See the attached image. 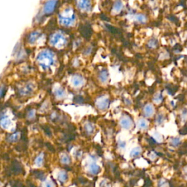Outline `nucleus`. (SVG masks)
<instances>
[{"instance_id": "nucleus-18", "label": "nucleus", "mask_w": 187, "mask_h": 187, "mask_svg": "<svg viewBox=\"0 0 187 187\" xmlns=\"http://www.w3.org/2000/svg\"><path fill=\"white\" fill-rule=\"evenodd\" d=\"M138 126H139L140 129H146L148 127V124L145 119H140L138 122Z\"/></svg>"}, {"instance_id": "nucleus-10", "label": "nucleus", "mask_w": 187, "mask_h": 187, "mask_svg": "<svg viewBox=\"0 0 187 187\" xmlns=\"http://www.w3.org/2000/svg\"><path fill=\"white\" fill-rule=\"evenodd\" d=\"M154 112V108L151 104H148L144 108V114L147 117H151Z\"/></svg>"}, {"instance_id": "nucleus-8", "label": "nucleus", "mask_w": 187, "mask_h": 187, "mask_svg": "<svg viewBox=\"0 0 187 187\" xmlns=\"http://www.w3.org/2000/svg\"><path fill=\"white\" fill-rule=\"evenodd\" d=\"M89 172L92 175H96L100 171V167L95 162H92L89 164Z\"/></svg>"}, {"instance_id": "nucleus-22", "label": "nucleus", "mask_w": 187, "mask_h": 187, "mask_svg": "<svg viewBox=\"0 0 187 187\" xmlns=\"http://www.w3.org/2000/svg\"><path fill=\"white\" fill-rule=\"evenodd\" d=\"M164 121V116L162 114H159L156 118V123L157 124H162Z\"/></svg>"}, {"instance_id": "nucleus-2", "label": "nucleus", "mask_w": 187, "mask_h": 187, "mask_svg": "<svg viewBox=\"0 0 187 187\" xmlns=\"http://www.w3.org/2000/svg\"><path fill=\"white\" fill-rule=\"evenodd\" d=\"M60 23L65 27H70L75 21V15L71 8H67L59 15Z\"/></svg>"}, {"instance_id": "nucleus-9", "label": "nucleus", "mask_w": 187, "mask_h": 187, "mask_svg": "<svg viewBox=\"0 0 187 187\" xmlns=\"http://www.w3.org/2000/svg\"><path fill=\"white\" fill-rule=\"evenodd\" d=\"M83 78L81 75H74L73 78V83L75 86L76 87H79V86H81L83 84Z\"/></svg>"}, {"instance_id": "nucleus-17", "label": "nucleus", "mask_w": 187, "mask_h": 187, "mask_svg": "<svg viewBox=\"0 0 187 187\" xmlns=\"http://www.w3.org/2000/svg\"><path fill=\"white\" fill-rule=\"evenodd\" d=\"M61 162L63 164H69L71 162V159H70V156L67 155V154H63V155L61 156Z\"/></svg>"}, {"instance_id": "nucleus-27", "label": "nucleus", "mask_w": 187, "mask_h": 187, "mask_svg": "<svg viewBox=\"0 0 187 187\" xmlns=\"http://www.w3.org/2000/svg\"><path fill=\"white\" fill-rule=\"evenodd\" d=\"M118 146L121 148H124L126 146V142H123V141H118Z\"/></svg>"}, {"instance_id": "nucleus-20", "label": "nucleus", "mask_w": 187, "mask_h": 187, "mask_svg": "<svg viewBox=\"0 0 187 187\" xmlns=\"http://www.w3.org/2000/svg\"><path fill=\"white\" fill-rule=\"evenodd\" d=\"M135 20L140 23H145L146 21V17L143 14H138L135 16Z\"/></svg>"}, {"instance_id": "nucleus-5", "label": "nucleus", "mask_w": 187, "mask_h": 187, "mask_svg": "<svg viewBox=\"0 0 187 187\" xmlns=\"http://www.w3.org/2000/svg\"><path fill=\"white\" fill-rule=\"evenodd\" d=\"M108 105H109V99L108 98L105 97H101L99 98L96 102V106L99 110H105L108 108Z\"/></svg>"}, {"instance_id": "nucleus-13", "label": "nucleus", "mask_w": 187, "mask_h": 187, "mask_svg": "<svg viewBox=\"0 0 187 187\" xmlns=\"http://www.w3.org/2000/svg\"><path fill=\"white\" fill-rule=\"evenodd\" d=\"M142 152V150L140 147H136L133 148L130 152V156L131 157H137Z\"/></svg>"}, {"instance_id": "nucleus-21", "label": "nucleus", "mask_w": 187, "mask_h": 187, "mask_svg": "<svg viewBox=\"0 0 187 187\" xmlns=\"http://www.w3.org/2000/svg\"><path fill=\"white\" fill-rule=\"evenodd\" d=\"M39 37H40V33H39L38 32H33V33H32V35H30V37H29L30 42H32V43H33V42H35V40H37V39Z\"/></svg>"}, {"instance_id": "nucleus-11", "label": "nucleus", "mask_w": 187, "mask_h": 187, "mask_svg": "<svg viewBox=\"0 0 187 187\" xmlns=\"http://www.w3.org/2000/svg\"><path fill=\"white\" fill-rule=\"evenodd\" d=\"M58 179L59 180L60 182L61 183L66 182L68 179L67 173L64 170L60 171V172L58 173Z\"/></svg>"}, {"instance_id": "nucleus-3", "label": "nucleus", "mask_w": 187, "mask_h": 187, "mask_svg": "<svg viewBox=\"0 0 187 187\" xmlns=\"http://www.w3.org/2000/svg\"><path fill=\"white\" fill-rule=\"evenodd\" d=\"M67 43V40L65 37L61 33H56L51 37V44L57 48H63Z\"/></svg>"}, {"instance_id": "nucleus-28", "label": "nucleus", "mask_w": 187, "mask_h": 187, "mask_svg": "<svg viewBox=\"0 0 187 187\" xmlns=\"http://www.w3.org/2000/svg\"><path fill=\"white\" fill-rule=\"evenodd\" d=\"M106 183L104 180H102V181H101V183H100V184H99V186L100 187H106Z\"/></svg>"}, {"instance_id": "nucleus-14", "label": "nucleus", "mask_w": 187, "mask_h": 187, "mask_svg": "<svg viewBox=\"0 0 187 187\" xmlns=\"http://www.w3.org/2000/svg\"><path fill=\"white\" fill-rule=\"evenodd\" d=\"M84 129L88 134H91V133H93V132H94V127L93 124H91V123H86V124H85Z\"/></svg>"}, {"instance_id": "nucleus-1", "label": "nucleus", "mask_w": 187, "mask_h": 187, "mask_svg": "<svg viewBox=\"0 0 187 187\" xmlns=\"http://www.w3.org/2000/svg\"><path fill=\"white\" fill-rule=\"evenodd\" d=\"M40 65L44 69H48L53 64V53L49 51H44L39 54L37 57Z\"/></svg>"}, {"instance_id": "nucleus-26", "label": "nucleus", "mask_w": 187, "mask_h": 187, "mask_svg": "<svg viewBox=\"0 0 187 187\" xmlns=\"http://www.w3.org/2000/svg\"><path fill=\"white\" fill-rule=\"evenodd\" d=\"M44 187H54V184L51 180H48L44 184Z\"/></svg>"}, {"instance_id": "nucleus-4", "label": "nucleus", "mask_w": 187, "mask_h": 187, "mask_svg": "<svg viewBox=\"0 0 187 187\" xmlns=\"http://www.w3.org/2000/svg\"><path fill=\"white\" fill-rule=\"evenodd\" d=\"M57 1H48L45 3L44 6V13L45 14H51L53 13L55 10V7L57 6Z\"/></svg>"}, {"instance_id": "nucleus-25", "label": "nucleus", "mask_w": 187, "mask_h": 187, "mask_svg": "<svg viewBox=\"0 0 187 187\" xmlns=\"http://www.w3.org/2000/svg\"><path fill=\"white\" fill-rule=\"evenodd\" d=\"M180 143V138H174L171 141V144L173 146H179Z\"/></svg>"}, {"instance_id": "nucleus-6", "label": "nucleus", "mask_w": 187, "mask_h": 187, "mask_svg": "<svg viewBox=\"0 0 187 187\" xmlns=\"http://www.w3.org/2000/svg\"><path fill=\"white\" fill-rule=\"evenodd\" d=\"M120 124H121V126L123 128L126 129H131V127L132 126V119L129 117L125 116V117H123L121 118Z\"/></svg>"}, {"instance_id": "nucleus-19", "label": "nucleus", "mask_w": 187, "mask_h": 187, "mask_svg": "<svg viewBox=\"0 0 187 187\" xmlns=\"http://www.w3.org/2000/svg\"><path fill=\"white\" fill-rule=\"evenodd\" d=\"M43 160H44V156H43V154H40V155L36 158V159H35V164H36V165L40 167V166H41L42 164H43Z\"/></svg>"}, {"instance_id": "nucleus-7", "label": "nucleus", "mask_w": 187, "mask_h": 187, "mask_svg": "<svg viewBox=\"0 0 187 187\" xmlns=\"http://www.w3.org/2000/svg\"><path fill=\"white\" fill-rule=\"evenodd\" d=\"M77 5L81 10L85 11H90L91 9V3L90 1H78Z\"/></svg>"}, {"instance_id": "nucleus-15", "label": "nucleus", "mask_w": 187, "mask_h": 187, "mask_svg": "<svg viewBox=\"0 0 187 187\" xmlns=\"http://www.w3.org/2000/svg\"><path fill=\"white\" fill-rule=\"evenodd\" d=\"M123 8V3L120 1H118V2H115L114 5H113V10L115 12H120Z\"/></svg>"}, {"instance_id": "nucleus-16", "label": "nucleus", "mask_w": 187, "mask_h": 187, "mask_svg": "<svg viewBox=\"0 0 187 187\" xmlns=\"http://www.w3.org/2000/svg\"><path fill=\"white\" fill-rule=\"evenodd\" d=\"M55 95L58 98H62L65 96V91L63 89L59 88L55 91Z\"/></svg>"}, {"instance_id": "nucleus-24", "label": "nucleus", "mask_w": 187, "mask_h": 187, "mask_svg": "<svg viewBox=\"0 0 187 187\" xmlns=\"http://www.w3.org/2000/svg\"><path fill=\"white\" fill-rule=\"evenodd\" d=\"M148 46L150 47V48H156L158 45V42L157 40H155V39H152V40H151L148 42Z\"/></svg>"}, {"instance_id": "nucleus-12", "label": "nucleus", "mask_w": 187, "mask_h": 187, "mask_svg": "<svg viewBox=\"0 0 187 187\" xmlns=\"http://www.w3.org/2000/svg\"><path fill=\"white\" fill-rule=\"evenodd\" d=\"M99 79L102 83H105L108 81V73L107 70H102L99 73Z\"/></svg>"}, {"instance_id": "nucleus-23", "label": "nucleus", "mask_w": 187, "mask_h": 187, "mask_svg": "<svg viewBox=\"0 0 187 187\" xmlns=\"http://www.w3.org/2000/svg\"><path fill=\"white\" fill-rule=\"evenodd\" d=\"M162 99L163 97L161 94H156L154 97V101L156 103H160L162 101Z\"/></svg>"}]
</instances>
